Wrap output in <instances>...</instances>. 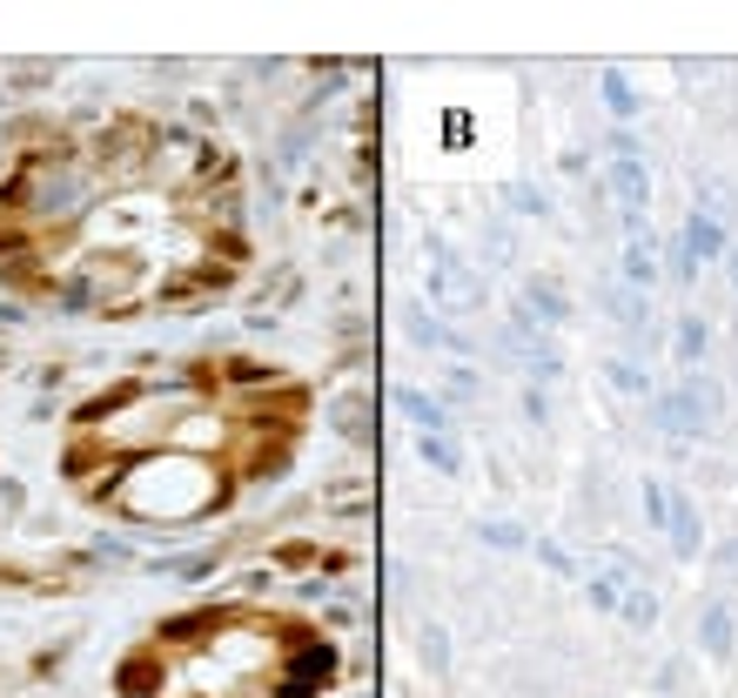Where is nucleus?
I'll use <instances>...</instances> for the list:
<instances>
[{
	"mask_svg": "<svg viewBox=\"0 0 738 698\" xmlns=\"http://www.w3.org/2000/svg\"><path fill=\"white\" fill-rule=\"evenodd\" d=\"M336 658L316 625L222 604L175 618L122 665L128 698H323Z\"/></svg>",
	"mask_w": 738,
	"mask_h": 698,
	"instance_id": "7ed1b4c3",
	"label": "nucleus"
},
{
	"mask_svg": "<svg viewBox=\"0 0 738 698\" xmlns=\"http://www.w3.org/2000/svg\"><path fill=\"white\" fill-rule=\"evenodd\" d=\"M289 444V403H276L262 376H168L122 383L114 397L88 403L67 444V477L82 497L122 518H202L242 490L262 463Z\"/></svg>",
	"mask_w": 738,
	"mask_h": 698,
	"instance_id": "f03ea898",
	"label": "nucleus"
},
{
	"mask_svg": "<svg viewBox=\"0 0 738 698\" xmlns=\"http://www.w3.org/2000/svg\"><path fill=\"white\" fill-rule=\"evenodd\" d=\"M228 162L154 122L34 135L0 169V283L67 309L135 316L228 283Z\"/></svg>",
	"mask_w": 738,
	"mask_h": 698,
	"instance_id": "f257e3e1",
	"label": "nucleus"
}]
</instances>
